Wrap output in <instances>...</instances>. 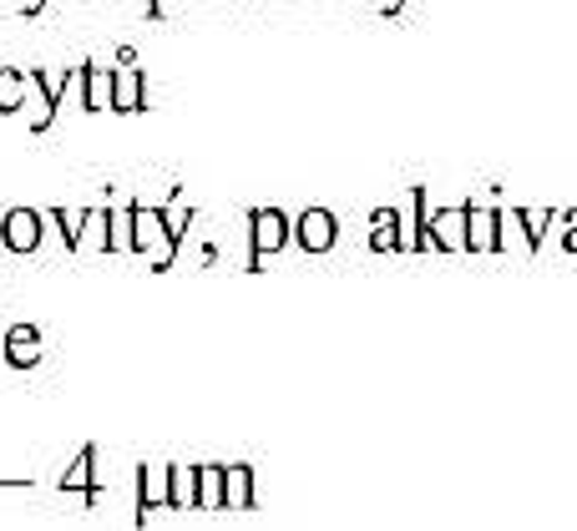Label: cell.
<instances>
[{
	"instance_id": "obj_11",
	"label": "cell",
	"mask_w": 577,
	"mask_h": 531,
	"mask_svg": "<svg viewBox=\"0 0 577 531\" xmlns=\"http://www.w3.org/2000/svg\"><path fill=\"white\" fill-rule=\"evenodd\" d=\"M259 501V486H253V466L233 460L223 466V511H249Z\"/></svg>"
},
{
	"instance_id": "obj_17",
	"label": "cell",
	"mask_w": 577,
	"mask_h": 531,
	"mask_svg": "<svg viewBox=\"0 0 577 531\" xmlns=\"http://www.w3.org/2000/svg\"><path fill=\"white\" fill-rule=\"evenodd\" d=\"M471 243H476V248H486V243H492V217H486V213L471 217Z\"/></svg>"
},
{
	"instance_id": "obj_10",
	"label": "cell",
	"mask_w": 577,
	"mask_h": 531,
	"mask_svg": "<svg viewBox=\"0 0 577 531\" xmlns=\"http://www.w3.org/2000/svg\"><path fill=\"white\" fill-rule=\"evenodd\" d=\"M76 82H82V107L86 111H112V72L107 66L82 61V66H76Z\"/></svg>"
},
{
	"instance_id": "obj_18",
	"label": "cell",
	"mask_w": 577,
	"mask_h": 531,
	"mask_svg": "<svg viewBox=\"0 0 577 531\" xmlns=\"http://www.w3.org/2000/svg\"><path fill=\"white\" fill-rule=\"evenodd\" d=\"M436 238L441 243H457L461 238V217L451 213V217H436Z\"/></svg>"
},
{
	"instance_id": "obj_19",
	"label": "cell",
	"mask_w": 577,
	"mask_h": 531,
	"mask_svg": "<svg viewBox=\"0 0 577 531\" xmlns=\"http://www.w3.org/2000/svg\"><path fill=\"white\" fill-rule=\"evenodd\" d=\"M390 243H396V217L385 213L380 223H375V248H390Z\"/></svg>"
},
{
	"instance_id": "obj_13",
	"label": "cell",
	"mask_w": 577,
	"mask_h": 531,
	"mask_svg": "<svg viewBox=\"0 0 577 531\" xmlns=\"http://www.w3.org/2000/svg\"><path fill=\"white\" fill-rule=\"evenodd\" d=\"M31 102V72L21 66H0V117H15Z\"/></svg>"
},
{
	"instance_id": "obj_16",
	"label": "cell",
	"mask_w": 577,
	"mask_h": 531,
	"mask_svg": "<svg viewBox=\"0 0 577 531\" xmlns=\"http://www.w3.org/2000/svg\"><path fill=\"white\" fill-rule=\"evenodd\" d=\"M162 217H168V233L182 243V233L192 229V217H198V213H192V208H178V203H172V208H162Z\"/></svg>"
},
{
	"instance_id": "obj_7",
	"label": "cell",
	"mask_w": 577,
	"mask_h": 531,
	"mask_svg": "<svg viewBox=\"0 0 577 531\" xmlns=\"http://www.w3.org/2000/svg\"><path fill=\"white\" fill-rule=\"evenodd\" d=\"M172 507V476L168 466H137V527H143L153 511Z\"/></svg>"
},
{
	"instance_id": "obj_2",
	"label": "cell",
	"mask_w": 577,
	"mask_h": 531,
	"mask_svg": "<svg viewBox=\"0 0 577 531\" xmlns=\"http://www.w3.org/2000/svg\"><path fill=\"white\" fill-rule=\"evenodd\" d=\"M46 243V213L41 208H6L0 213V248L6 254H41Z\"/></svg>"
},
{
	"instance_id": "obj_20",
	"label": "cell",
	"mask_w": 577,
	"mask_h": 531,
	"mask_svg": "<svg viewBox=\"0 0 577 531\" xmlns=\"http://www.w3.org/2000/svg\"><path fill=\"white\" fill-rule=\"evenodd\" d=\"M168 15V0H147V21H162Z\"/></svg>"
},
{
	"instance_id": "obj_4",
	"label": "cell",
	"mask_w": 577,
	"mask_h": 531,
	"mask_svg": "<svg viewBox=\"0 0 577 531\" xmlns=\"http://www.w3.org/2000/svg\"><path fill=\"white\" fill-rule=\"evenodd\" d=\"M76 72H46V66H31V92L41 97V111L31 117V127L25 132L31 137H41V132H51L56 127V111H61V97H66V82H72Z\"/></svg>"
},
{
	"instance_id": "obj_6",
	"label": "cell",
	"mask_w": 577,
	"mask_h": 531,
	"mask_svg": "<svg viewBox=\"0 0 577 531\" xmlns=\"http://www.w3.org/2000/svg\"><path fill=\"white\" fill-rule=\"evenodd\" d=\"M112 111H117V117H137V111H147V72L137 66V61L112 72Z\"/></svg>"
},
{
	"instance_id": "obj_5",
	"label": "cell",
	"mask_w": 577,
	"mask_h": 531,
	"mask_svg": "<svg viewBox=\"0 0 577 531\" xmlns=\"http://www.w3.org/2000/svg\"><path fill=\"white\" fill-rule=\"evenodd\" d=\"M41 354H46V339H41L36 325L0 329V360H6V370H36Z\"/></svg>"
},
{
	"instance_id": "obj_12",
	"label": "cell",
	"mask_w": 577,
	"mask_h": 531,
	"mask_svg": "<svg viewBox=\"0 0 577 531\" xmlns=\"http://www.w3.org/2000/svg\"><path fill=\"white\" fill-rule=\"evenodd\" d=\"M137 248V203L107 208V254H133Z\"/></svg>"
},
{
	"instance_id": "obj_3",
	"label": "cell",
	"mask_w": 577,
	"mask_h": 531,
	"mask_svg": "<svg viewBox=\"0 0 577 531\" xmlns=\"http://www.w3.org/2000/svg\"><path fill=\"white\" fill-rule=\"evenodd\" d=\"M288 233H294V223H288L279 208H253L249 213V248H253L249 268H259L264 254H279V248L288 243Z\"/></svg>"
},
{
	"instance_id": "obj_8",
	"label": "cell",
	"mask_w": 577,
	"mask_h": 531,
	"mask_svg": "<svg viewBox=\"0 0 577 531\" xmlns=\"http://www.w3.org/2000/svg\"><path fill=\"white\" fill-rule=\"evenodd\" d=\"M335 233H339V223H335L329 208H304V213L294 217V238H300L304 254H325V248H335Z\"/></svg>"
},
{
	"instance_id": "obj_14",
	"label": "cell",
	"mask_w": 577,
	"mask_h": 531,
	"mask_svg": "<svg viewBox=\"0 0 577 531\" xmlns=\"http://www.w3.org/2000/svg\"><path fill=\"white\" fill-rule=\"evenodd\" d=\"M168 476H172V507L168 511H198V466L172 460Z\"/></svg>"
},
{
	"instance_id": "obj_9",
	"label": "cell",
	"mask_w": 577,
	"mask_h": 531,
	"mask_svg": "<svg viewBox=\"0 0 577 531\" xmlns=\"http://www.w3.org/2000/svg\"><path fill=\"white\" fill-rule=\"evenodd\" d=\"M56 491H82L86 501H96V491H102V481H96V446L76 450V460L56 476Z\"/></svg>"
},
{
	"instance_id": "obj_1",
	"label": "cell",
	"mask_w": 577,
	"mask_h": 531,
	"mask_svg": "<svg viewBox=\"0 0 577 531\" xmlns=\"http://www.w3.org/2000/svg\"><path fill=\"white\" fill-rule=\"evenodd\" d=\"M178 248H182V243L168 233V217H162V208H143V203H137V248H133V254H143L147 268H153V274H162V268H172Z\"/></svg>"
},
{
	"instance_id": "obj_15",
	"label": "cell",
	"mask_w": 577,
	"mask_h": 531,
	"mask_svg": "<svg viewBox=\"0 0 577 531\" xmlns=\"http://www.w3.org/2000/svg\"><path fill=\"white\" fill-rule=\"evenodd\" d=\"M198 507L223 511V466H218V460H203V466H198Z\"/></svg>"
}]
</instances>
